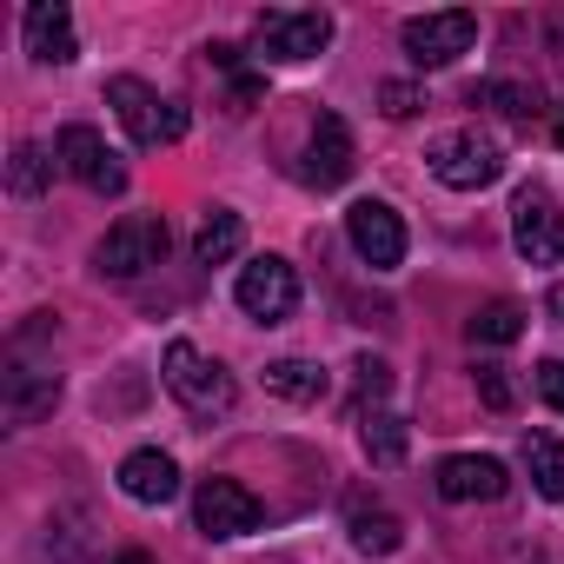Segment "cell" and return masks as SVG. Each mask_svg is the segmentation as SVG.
Masks as SVG:
<instances>
[{
  "mask_svg": "<svg viewBox=\"0 0 564 564\" xmlns=\"http://www.w3.org/2000/svg\"><path fill=\"white\" fill-rule=\"evenodd\" d=\"M478 392H485L491 412H505V405H511V379H505V366H485V372H478Z\"/></svg>",
  "mask_w": 564,
  "mask_h": 564,
  "instance_id": "484cf974",
  "label": "cell"
},
{
  "mask_svg": "<svg viewBox=\"0 0 564 564\" xmlns=\"http://www.w3.org/2000/svg\"><path fill=\"white\" fill-rule=\"evenodd\" d=\"M107 100H113V113H120V127H127L133 147H166V140L186 133V107H180V100H160V94H153L147 80H133V74L107 80Z\"/></svg>",
  "mask_w": 564,
  "mask_h": 564,
  "instance_id": "277c9868",
  "label": "cell"
},
{
  "mask_svg": "<svg viewBox=\"0 0 564 564\" xmlns=\"http://www.w3.org/2000/svg\"><path fill=\"white\" fill-rule=\"evenodd\" d=\"M505 465L498 458H478V452H452L438 458V498L452 505H471V498H505Z\"/></svg>",
  "mask_w": 564,
  "mask_h": 564,
  "instance_id": "4fadbf2b",
  "label": "cell"
},
{
  "mask_svg": "<svg viewBox=\"0 0 564 564\" xmlns=\"http://www.w3.org/2000/svg\"><path fill=\"white\" fill-rule=\"evenodd\" d=\"M399 41H405L412 67H452L458 54H471V41H478V21H471L465 8H445V14H412Z\"/></svg>",
  "mask_w": 564,
  "mask_h": 564,
  "instance_id": "52a82bcc",
  "label": "cell"
},
{
  "mask_svg": "<svg viewBox=\"0 0 564 564\" xmlns=\"http://www.w3.org/2000/svg\"><path fill=\"white\" fill-rule=\"evenodd\" d=\"M359 438H366L372 465H399L405 458V419L399 412H366L359 419Z\"/></svg>",
  "mask_w": 564,
  "mask_h": 564,
  "instance_id": "44dd1931",
  "label": "cell"
},
{
  "mask_svg": "<svg viewBox=\"0 0 564 564\" xmlns=\"http://www.w3.org/2000/svg\"><path fill=\"white\" fill-rule=\"evenodd\" d=\"M538 392H544L551 412H564V359H544L538 366Z\"/></svg>",
  "mask_w": 564,
  "mask_h": 564,
  "instance_id": "4316f807",
  "label": "cell"
},
{
  "mask_svg": "<svg viewBox=\"0 0 564 564\" xmlns=\"http://www.w3.org/2000/svg\"><path fill=\"white\" fill-rule=\"evenodd\" d=\"M0 405H8L14 425H34L61 405V372H41V366H14L8 372V392H0Z\"/></svg>",
  "mask_w": 564,
  "mask_h": 564,
  "instance_id": "2e32d148",
  "label": "cell"
},
{
  "mask_svg": "<svg viewBox=\"0 0 564 564\" xmlns=\"http://www.w3.org/2000/svg\"><path fill=\"white\" fill-rule=\"evenodd\" d=\"M346 239H352V252H359L372 272H392V265L405 259V219H399L386 199H352V206H346Z\"/></svg>",
  "mask_w": 564,
  "mask_h": 564,
  "instance_id": "ba28073f",
  "label": "cell"
},
{
  "mask_svg": "<svg viewBox=\"0 0 564 564\" xmlns=\"http://www.w3.org/2000/svg\"><path fill=\"white\" fill-rule=\"evenodd\" d=\"M379 100H386V113H392V120H412V113H419V87H405V80H392Z\"/></svg>",
  "mask_w": 564,
  "mask_h": 564,
  "instance_id": "83f0119b",
  "label": "cell"
},
{
  "mask_svg": "<svg viewBox=\"0 0 564 564\" xmlns=\"http://www.w3.org/2000/svg\"><path fill=\"white\" fill-rule=\"evenodd\" d=\"M239 306H246V319H259V326H279V319H293V306H300V272L286 265V259H252V265H239Z\"/></svg>",
  "mask_w": 564,
  "mask_h": 564,
  "instance_id": "8992f818",
  "label": "cell"
},
{
  "mask_svg": "<svg viewBox=\"0 0 564 564\" xmlns=\"http://www.w3.org/2000/svg\"><path fill=\"white\" fill-rule=\"evenodd\" d=\"M551 313H557V319H564V286H557V293H551Z\"/></svg>",
  "mask_w": 564,
  "mask_h": 564,
  "instance_id": "f546056e",
  "label": "cell"
},
{
  "mask_svg": "<svg viewBox=\"0 0 564 564\" xmlns=\"http://www.w3.org/2000/svg\"><path fill=\"white\" fill-rule=\"evenodd\" d=\"M47 180H54V160H47L34 140H21V147H14V160H8V193H14V199H41V193H47Z\"/></svg>",
  "mask_w": 564,
  "mask_h": 564,
  "instance_id": "ffe728a7",
  "label": "cell"
},
{
  "mask_svg": "<svg viewBox=\"0 0 564 564\" xmlns=\"http://www.w3.org/2000/svg\"><path fill=\"white\" fill-rule=\"evenodd\" d=\"M352 372H359V399H386V386H392L386 359H352Z\"/></svg>",
  "mask_w": 564,
  "mask_h": 564,
  "instance_id": "d4e9b609",
  "label": "cell"
},
{
  "mask_svg": "<svg viewBox=\"0 0 564 564\" xmlns=\"http://www.w3.org/2000/svg\"><path fill=\"white\" fill-rule=\"evenodd\" d=\"M120 491L133 498V505H166V498H180V465L166 458V452H127L120 458Z\"/></svg>",
  "mask_w": 564,
  "mask_h": 564,
  "instance_id": "5bb4252c",
  "label": "cell"
},
{
  "mask_svg": "<svg viewBox=\"0 0 564 564\" xmlns=\"http://www.w3.org/2000/svg\"><path fill=\"white\" fill-rule=\"evenodd\" d=\"M346 173H352V133H346L339 113H319V127L306 140V180L313 186H339Z\"/></svg>",
  "mask_w": 564,
  "mask_h": 564,
  "instance_id": "9a60e30c",
  "label": "cell"
},
{
  "mask_svg": "<svg viewBox=\"0 0 564 564\" xmlns=\"http://www.w3.org/2000/svg\"><path fill=\"white\" fill-rule=\"evenodd\" d=\"M160 379H166V392H173L193 419H226V412H232V399H239L232 372H226L219 359H206L193 339H173V346H166Z\"/></svg>",
  "mask_w": 564,
  "mask_h": 564,
  "instance_id": "6da1fadb",
  "label": "cell"
},
{
  "mask_svg": "<svg viewBox=\"0 0 564 564\" xmlns=\"http://www.w3.org/2000/svg\"><path fill=\"white\" fill-rule=\"evenodd\" d=\"M54 160L80 180V186H94V193H120L127 186V166H120V153L94 133V127H61V140H54Z\"/></svg>",
  "mask_w": 564,
  "mask_h": 564,
  "instance_id": "30bf717a",
  "label": "cell"
},
{
  "mask_svg": "<svg viewBox=\"0 0 564 564\" xmlns=\"http://www.w3.org/2000/svg\"><path fill=\"white\" fill-rule=\"evenodd\" d=\"M352 544H359L366 557H392V551L405 544V524H399L392 511H352Z\"/></svg>",
  "mask_w": 564,
  "mask_h": 564,
  "instance_id": "7402d4cb",
  "label": "cell"
},
{
  "mask_svg": "<svg viewBox=\"0 0 564 564\" xmlns=\"http://www.w3.org/2000/svg\"><path fill=\"white\" fill-rule=\"evenodd\" d=\"M120 564H153V557H147V551H127V557H120Z\"/></svg>",
  "mask_w": 564,
  "mask_h": 564,
  "instance_id": "4dcf8cb0",
  "label": "cell"
},
{
  "mask_svg": "<svg viewBox=\"0 0 564 564\" xmlns=\"http://www.w3.org/2000/svg\"><path fill=\"white\" fill-rule=\"evenodd\" d=\"M239 246H246V226H239V213L219 206V213H206V226H199V239H193V259H199V265H226Z\"/></svg>",
  "mask_w": 564,
  "mask_h": 564,
  "instance_id": "d6986e66",
  "label": "cell"
},
{
  "mask_svg": "<svg viewBox=\"0 0 564 564\" xmlns=\"http://www.w3.org/2000/svg\"><path fill=\"white\" fill-rule=\"evenodd\" d=\"M498 173H505V153L485 133H445L432 147V180L452 193H485V186H498Z\"/></svg>",
  "mask_w": 564,
  "mask_h": 564,
  "instance_id": "5b68a950",
  "label": "cell"
},
{
  "mask_svg": "<svg viewBox=\"0 0 564 564\" xmlns=\"http://www.w3.org/2000/svg\"><path fill=\"white\" fill-rule=\"evenodd\" d=\"M21 34H28V54H34L41 67H67V61H80V41H74V14H67V0H34L28 21H21Z\"/></svg>",
  "mask_w": 564,
  "mask_h": 564,
  "instance_id": "7c38bea8",
  "label": "cell"
},
{
  "mask_svg": "<svg viewBox=\"0 0 564 564\" xmlns=\"http://www.w3.org/2000/svg\"><path fill=\"white\" fill-rule=\"evenodd\" d=\"M551 140H557V147H564V107H557V120H551Z\"/></svg>",
  "mask_w": 564,
  "mask_h": 564,
  "instance_id": "f1b7e54d",
  "label": "cell"
},
{
  "mask_svg": "<svg viewBox=\"0 0 564 564\" xmlns=\"http://www.w3.org/2000/svg\"><path fill=\"white\" fill-rule=\"evenodd\" d=\"M193 518L206 538H246V531H259V498L239 478H206L193 491Z\"/></svg>",
  "mask_w": 564,
  "mask_h": 564,
  "instance_id": "8fae6325",
  "label": "cell"
},
{
  "mask_svg": "<svg viewBox=\"0 0 564 564\" xmlns=\"http://www.w3.org/2000/svg\"><path fill=\"white\" fill-rule=\"evenodd\" d=\"M531 564H557V557H531Z\"/></svg>",
  "mask_w": 564,
  "mask_h": 564,
  "instance_id": "1f68e13d",
  "label": "cell"
},
{
  "mask_svg": "<svg viewBox=\"0 0 564 564\" xmlns=\"http://www.w3.org/2000/svg\"><path fill=\"white\" fill-rule=\"evenodd\" d=\"M524 333V306L518 300H491L478 319H471V346H511Z\"/></svg>",
  "mask_w": 564,
  "mask_h": 564,
  "instance_id": "603a6c76",
  "label": "cell"
},
{
  "mask_svg": "<svg viewBox=\"0 0 564 564\" xmlns=\"http://www.w3.org/2000/svg\"><path fill=\"white\" fill-rule=\"evenodd\" d=\"M252 41H259V54H265L272 67H300V61L326 54L333 14H319V8H265L259 28H252Z\"/></svg>",
  "mask_w": 564,
  "mask_h": 564,
  "instance_id": "3957f363",
  "label": "cell"
},
{
  "mask_svg": "<svg viewBox=\"0 0 564 564\" xmlns=\"http://www.w3.org/2000/svg\"><path fill=\"white\" fill-rule=\"evenodd\" d=\"M471 100H485V107H498V113H511V120H524V113H531V94H524V87H511V80H485Z\"/></svg>",
  "mask_w": 564,
  "mask_h": 564,
  "instance_id": "cb8c5ba5",
  "label": "cell"
},
{
  "mask_svg": "<svg viewBox=\"0 0 564 564\" xmlns=\"http://www.w3.org/2000/svg\"><path fill=\"white\" fill-rule=\"evenodd\" d=\"M265 392L286 399V405H319V399L333 392V379H326V366H313V359H279V366H265Z\"/></svg>",
  "mask_w": 564,
  "mask_h": 564,
  "instance_id": "e0dca14e",
  "label": "cell"
},
{
  "mask_svg": "<svg viewBox=\"0 0 564 564\" xmlns=\"http://www.w3.org/2000/svg\"><path fill=\"white\" fill-rule=\"evenodd\" d=\"M524 471H531V485L557 505L564 498V445L551 438V432H524Z\"/></svg>",
  "mask_w": 564,
  "mask_h": 564,
  "instance_id": "ac0fdd59",
  "label": "cell"
},
{
  "mask_svg": "<svg viewBox=\"0 0 564 564\" xmlns=\"http://www.w3.org/2000/svg\"><path fill=\"white\" fill-rule=\"evenodd\" d=\"M511 246L531 259V265H557L564 259V213L544 186H524L518 206H511Z\"/></svg>",
  "mask_w": 564,
  "mask_h": 564,
  "instance_id": "9c48e42d",
  "label": "cell"
},
{
  "mask_svg": "<svg viewBox=\"0 0 564 564\" xmlns=\"http://www.w3.org/2000/svg\"><path fill=\"white\" fill-rule=\"evenodd\" d=\"M166 246H173V232H166L160 213H127V219L107 226V239L94 246V272H100V279H140L147 265L166 259Z\"/></svg>",
  "mask_w": 564,
  "mask_h": 564,
  "instance_id": "7a4b0ae2",
  "label": "cell"
}]
</instances>
